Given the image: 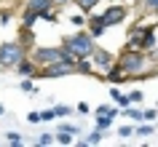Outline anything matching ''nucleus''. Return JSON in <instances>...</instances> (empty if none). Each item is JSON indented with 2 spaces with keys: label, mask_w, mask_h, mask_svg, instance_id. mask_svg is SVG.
Returning <instances> with one entry per match:
<instances>
[{
  "label": "nucleus",
  "mask_w": 158,
  "mask_h": 147,
  "mask_svg": "<svg viewBox=\"0 0 158 147\" xmlns=\"http://www.w3.org/2000/svg\"><path fill=\"white\" fill-rule=\"evenodd\" d=\"M38 19H40V16H38L35 11L24 8V14H22V24H24V27H35V24H38Z\"/></svg>",
  "instance_id": "nucleus-17"
},
{
  "label": "nucleus",
  "mask_w": 158,
  "mask_h": 147,
  "mask_svg": "<svg viewBox=\"0 0 158 147\" xmlns=\"http://www.w3.org/2000/svg\"><path fill=\"white\" fill-rule=\"evenodd\" d=\"M54 142H59V145H73V134H67V131H56V134H54Z\"/></svg>",
  "instance_id": "nucleus-21"
},
{
  "label": "nucleus",
  "mask_w": 158,
  "mask_h": 147,
  "mask_svg": "<svg viewBox=\"0 0 158 147\" xmlns=\"http://www.w3.org/2000/svg\"><path fill=\"white\" fill-rule=\"evenodd\" d=\"M6 139H8L11 145H22V134H19V131H8V134H6Z\"/></svg>",
  "instance_id": "nucleus-31"
},
{
  "label": "nucleus",
  "mask_w": 158,
  "mask_h": 147,
  "mask_svg": "<svg viewBox=\"0 0 158 147\" xmlns=\"http://www.w3.org/2000/svg\"><path fill=\"white\" fill-rule=\"evenodd\" d=\"M75 72H81V75H91V72H94L91 59H89V56H83V59H75Z\"/></svg>",
  "instance_id": "nucleus-14"
},
{
  "label": "nucleus",
  "mask_w": 158,
  "mask_h": 147,
  "mask_svg": "<svg viewBox=\"0 0 158 147\" xmlns=\"http://www.w3.org/2000/svg\"><path fill=\"white\" fill-rule=\"evenodd\" d=\"M123 115L126 118H131V120H142V110H137V107H123Z\"/></svg>",
  "instance_id": "nucleus-24"
},
{
  "label": "nucleus",
  "mask_w": 158,
  "mask_h": 147,
  "mask_svg": "<svg viewBox=\"0 0 158 147\" xmlns=\"http://www.w3.org/2000/svg\"><path fill=\"white\" fill-rule=\"evenodd\" d=\"M110 96H113V102H115V104L121 107V110L131 104V102H129V94H123V91L118 88V86H113V88H110Z\"/></svg>",
  "instance_id": "nucleus-12"
},
{
  "label": "nucleus",
  "mask_w": 158,
  "mask_h": 147,
  "mask_svg": "<svg viewBox=\"0 0 158 147\" xmlns=\"http://www.w3.org/2000/svg\"><path fill=\"white\" fill-rule=\"evenodd\" d=\"M27 8L35 11V14L40 16L46 11H54V0H27Z\"/></svg>",
  "instance_id": "nucleus-11"
},
{
  "label": "nucleus",
  "mask_w": 158,
  "mask_h": 147,
  "mask_svg": "<svg viewBox=\"0 0 158 147\" xmlns=\"http://www.w3.org/2000/svg\"><path fill=\"white\" fill-rule=\"evenodd\" d=\"M156 62H158V59H156ZM156 70H158V64H156Z\"/></svg>",
  "instance_id": "nucleus-42"
},
{
  "label": "nucleus",
  "mask_w": 158,
  "mask_h": 147,
  "mask_svg": "<svg viewBox=\"0 0 158 147\" xmlns=\"http://www.w3.org/2000/svg\"><path fill=\"white\" fill-rule=\"evenodd\" d=\"M131 16V8L126 6V3H110V8H105L99 14V19H102V24L107 27H118V24H123L126 19Z\"/></svg>",
  "instance_id": "nucleus-6"
},
{
  "label": "nucleus",
  "mask_w": 158,
  "mask_h": 147,
  "mask_svg": "<svg viewBox=\"0 0 158 147\" xmlns=\"http://www.w3.org/2000/svg\"><path fill=\"white\" fill-rule=\"evenodd\" d=\"M158 43V27L156 24H145V27H134L129 35V48H139V51H153Z\"/></svg>",
  "instance_id": "nucleus-3"
},
{
  "label": "nucleus",
  "mask_w": 158,
  "mask_h": 147,
  "mask_svg": "<svg viewBox=\"0 0 158 147\" xmlns=\"http://www.w3.org/2000/svg\"><path fill=\"white\" fill-rule=\"evenodd\" d=\"M89 59H91V64H94V72H97V75H105V72L110 70V67L115 64V56H113V54H110L107 48H94Z\"/></svg>",
  "instance_id": "nucleus-8"
},
{
  "label": "nucleus",
  "mask_w": 158,
  "mask_h": 147,
  "mask_svg": "<svg viewBox=\"0 0 158 147\" xmlns=\"http://www.w3.org/2000/svg\"><path fill=\"white\" fill-rule=\"evenodd\" d=\"M27 56L32 59L38 67H46V64H51V62H62V59H70V62H75L70 54H67L62 46H38V48H32Z\"/></svg>",
  "instance_id": "nucleus-5"
},
{
  "label": "nucleus",
  "mask_w": 158,
  "mask_h": 147,
  "mask_svg": "<svg viewBox=\"0 0 158 147\" xmlns=\"http://www.w3.org/2000/svg\"><path fill=\"white\" fill-rule=\"evenodd\" d=\"M73 112V107H67V104H54V115L56 118H64V115Z\"/></svg>",
  "instance_id": "nucleus-27"
},
{
  "label": "nucleus",
  "mask_w": 158,
  "mask_h": 147,
  "mask_svg": "<svg viewBox=\"0 0 158 147\" xmlns=\"http://www.w3.org/2000/svg\"><path fill=\"white\" fill-rule=\"evenodd\" d=\"M158 110H142V120H156Z\"/></svg>",
  "instance_id": "nucleus-34"
},
{
  "label": "nucleus",
  "mask_w": 158,
  "mask_h": 147,
  "mask_svg": "<svg viewBox=\"0 0 158 147\" xmlns=\"http://www.w3.org/2000/svg\"><path fill=\"white\" fill-rule=\"evenodd\" d=\"M110 3H126V0H110Z\"/></svg>",
  "instance_id": "nucleus-41"
},
{
  "label": "nucleus",
  "mask_w": 158,
  "mask_h": 147,
  "mask_svg": "<svg viewBox=\"0 0 158 147\" xmlns=\"http://www.w3.org/2000/svg\"><path fill=\"white\" fill-rule=\"evenodd\" d=\"M38 145H40V147L54 145V134H40V137H38Z\"/></svg>",
  "instance_id": "nucleus-30"
},
{
  "label": "nucleus",
  "mask_w": 158,
  "mask_h": 147,
  "mask_svg": "<svg viewBox=\"0 0 158 147\" xmlns=\"http://www.w3.org/2000/svg\"><path fill=\"white\" fill-rule=\"evenodd\" d=\"M75 112H78V115H89V112H91V107L86 104V102H81V104L75 107Z\"/></svg>",
  "instance_id": "nucleus-35"
},
{
  "label": "nucleus",
  "mask_w": 158,
  "mask_h": 147,
  "mask_svg": "<svg viewBox=\"0 0 158 147\" xmlns=\"http://www.w3.org/2000/svg\"><path fill=\"white\" fill-rule=\"evenodd\" d=\"M48 120H56V115H54V107H51V110H43V112H40V123H48Z\"/></svg>",
  "instance_id": "nucleus-32"
},
{
  "label": "nucleus",
  "mask_w": 158,
  "mask_h": 147,
  "mask_svg": "<svg viewBox=\"0 0 158 147\" xmlns=\"http://www.w3.org/2000/svg\"><path fill=\"white\" fill-rule=\"evenodd\" d=\"M123 78H126V75H123V70H121L118 64H113V67L107 70V72H105V80H110L113 86H118V83H123Z\"/></svg>",
  "instance_id": "nucleus-13"
},
{
  "label": "nucleus",
  "mask_w": 158,
  "mask_h": 147,
  "mask_svg": "<svg viewBox=\"0 0 158 147\" xmlns=\"http://www.w3.org/2000/svg\"><path fill=\"white\" fill-rule=\"evenodd\" d=\"M86 24H89V35H91L94 40H97V38H102V35L107 32V27L102 24L99 16H89V19H86Z\"/></svg>",
  "instance_id": "nucleus-10"
},
{
  "label": "nucleus",
  "mask_w": 158,
  "mask_h": 147,
  "mask_svg": "<svg viewBox=\"0 0 158 147\" xmlns=\"http://www.w3.org/2000/svg\"><path fill=\"white\" fill-rule=\"evenodd\" d=\"M73 72H75V62L62 59V62H51L46 67H38L35 78H64V75H73Z\"/></svg>",
  "instance_id": "nucleus-7"
},
{
  "label": "nucleus",
  "mask_w": 158,
  "mask_h": 147,
  "mask_svg": "<svg viewBox=\"0 0 158 147\" xmlns=\"http://www.w3.org/2000/svg\"><path fill=\"white\" fill-rule=\"evenodd\" d=\"M75 6H78V11H83V14H91L99 6V0H75Z\"/></svg>",
  "instance_id": "nucleus-16"
},
{
  "label": "nucleus",
  "mask_w": 158,
  "mask_h": 147,
  "mask_svg": "<svg viewBox=\"0 0 158 147\" xmlns=\"http://www.w3.org/2000/svg\"><path fill=\"white\" fill-rule=\"evenodd\" d=\"M153 131H156L153 123H148V126H145V123H142V126H134V134H137V137H150Z\"/></svg>",
  "instance_id": "nucleus-20"
},
{
  "label": "nucleus",
  "mask_w": 158,
  "mask_h": 147,
  "mask_svg": "<svg viewBox=\"0 0 158 147\" xmlns=\"http://www.w3.org/2000/svg\"><path fill=\"white\" fill-rule=\"evenodd\" d=\"M27 120H30V123H40V112H30V115H27Z\"/></svg>",
  "instance_id": "nucleus-37"
},
{
  "label": "nucleus",
  "mask_w": 158,
  "mask_h": 147,
  "mask_svg": "<svg viewBox=\"0 0 158 147\" xmlns=\"http://www.w3.org/2000/svg\"><path fill=\"white\" fill-rule=\"evenodd\" d=\"M32 38H35V35H32V27H24V24H22V38H19V43H24L27 48H30V46H32Z\"/></svg>",
  "instance_id": "nucleus-18"
},
{
  "label": "nucleus",
  "mask_w": 158,
  "mask_h": 147,
  "mask_svg": "<svg viewBox=\"0 0 158 147\" xmlns=\"http://www.w3.org/2000/svg\"><path fill=\"white\" fill-rule=\"evenodd\" d=\"M56 131H67V134H73V137H78L81 134V126H73V123H59Z\"/></svg>",
  "instance_id": "nucleus-22"
},
{
  "label": "nucleus",
  "mask_w": 158,
  "mask_h": 147,
  "mask_svg": "<svg viewBox=\"0 0 158 147\" xmlns=\"http://www.w3.org/2000/svg\"><path fill=\"white\" fill-rule=\"evenodd\" d=\"M94 115H113V118H115L118 110L113 104H99V107H94Z\"/></svg>",
  "instance_id": "nucleus-19"
},
{
  "label": "nucleus",
  "mask_w": 158,
  "mask_h": 147,
  "mask_svg": "<svg viewBox=\"0 0 158 147\" xmlns=\"http://www.w3.org/2000/svg\"><path fill=\"white\" fill-rule=\"evenodd\" d=\"M102 137H105V131H97V129H94L91 134L86 137V145H89V147H91V145H97V142H102Z\"/></svg>",
  "instance_id": "nucleus-25"
},
{
  "label": "nucleus",
  "mask_w": 158,
  "mask_h": 147,
  "mask_svg": "<svg viewBox=\"0 0 158 147\" xmlns=\"http://www.w3.org/2000/svg\"><path fill=\"white\" fill-rule=\"evenodd\" d=\"M11 22V11H3V14H0V24H8Z\"/></svg>",
  "instance_id": "nucleus-36"
},
{
  "label": "nucleus",
  "mask_w": 158,
  "mask_h": 147,
  "mask_svg": "<svg viewBox=\"0 0 158 147\" xmlns=\"http://www.w3.org/2000/svg\"><path fill=\"white\" fill-rule=\"evenodd\" d=\"M59 46H62V48H64L73 59H83V56H91V51L97 48V40H94L91 35H89L83 27H81V32H75V35H64Z\"/></svg>",
  "instance_id": "nucleus-2"
},
{
  "label": "nucleus",
  "mask_w": 158,
  "mask_h": 147,
  "mask_svg": "<svg viewBox=\"0 0 158 147\" xmlns=\"http://www.w3.org/2000/svg\"><path fill=\"white\" fill-rule=\"evenodd\" d=\"M142 3H145V0H134V6H137V8H142Z\"/></svg>",
  "instance_id": "nucleus-38"
},
{
  "label": "nucleus",
  "mask_w": 158,
  "mask_h": 147,
  "mask_svg": "<svg viewBox=\"0 0 158 147\" xmlns=\"http://www.w3.org/2000/svg\"><path fill=\"white\" fill-rule=\"evenodd\" d=\"M54 3H59V6H64V3H70V0H54Z\"/></svg>",
  "instance_id": "nucleus-39"
},
{
  "label": "nucleus",
  "mask_w": 158,
  "mask_h": 147,
  "mask_svg": "<svg viewBox=\"0 0 158 147\" xmlns=\"http://www.w3.org/2000/svg\"><path fill=\"white\" fill-rule=\"evenodd\" d=\"M113 120H115L113 115H97V131H105V134H107V129L113 126Z\"/></svg>",
  "instance_id": "nucleus-15"
},
{
  "label": "nucleus",
  "mask_w": 158,
  "mask_h": 147,
  "mask_svg": "<svg viewBox=\"0 0 158 147\" xmlns=\"http://www.w3.org/2000/svg\"><path fill=\"white\" fill-rule=\"evenodd\" d=\"M142 99H145V94H142V91H139V88H134V91H131V94H129V102H131V104H139Z\"/></svg>",
  "instance_id": "nucleus-28"
},
{
  "label": "nucleus",
  "mask_w": 158,
  "mask_h": 147,
  "mask_svg": "<svg viewBox=\"0 0 158 147\" xmlns=\"http://www.w3.org/2000/svg\"><path fill=\"white\" fill-rule=\"evenodd\" d=\"M35 78H24V80H22V83H19V88H22V91H27V94H38V88H35Z\"/></svg>",
  "instance_id": "nucleus-23"
},
{
  "label": "nucleus",
  "mask_w": 158,
  "mask_h": 147,
  "mask_svg": "<svg viewBox=\"0 0 158 147\" xmlns=\"http://www.w3.org/2000/svg\"><path fill=\"white\" fill-rule=\"evenodd\" d=\"M115 64L123 70V75L126 78H142V75L148 72V75H153V72H158L156 67L150 70V64H153V59H150V54L148 51H139V48H129L126 46L121 54L115 56Z\"/></svg>",
  "instance_id": "nucleus-1"
},
{
  "label": "nucleus",
  "mask_w": 158,
  "mask_h": 147,
  "mask_svg": "<svg viewBox=\"0 0 158 147\" xmlns=\"http://www.w3.org/2000/svg\"><path fill=\"white\" fill-rule=\"evenodd\" d=\"M14 70H16V75H22V78H35V72H38V64H35L30 56H24L16 67H14Z\"/></svg>",
  "instance_id": "nucleus-9"
},
{
  "label": "nucleus",
  "mask_w": 158,
  "mask_h": 147,
  "mask_svg": "<svg viewBox=\"0 0 158 147\" xmlns=\"http://www.w3.org/2000/svg\"><path fill=\"white\" fill-rule=\"evenodd\" d=\"M142 11H148V14H156V16H158V0H145V3H142Z\"/></svg>",
  "instance_id": "nucleus-26"
},
{
  "label": "nucleus",
  "mask_w": 158,
  "mask_h": 147,
  "mask_svg": "<svg viewBox=\"0 0 158 147\" xmlns=\"http://www.w3.org/2000/svg\"><path fill=\"white\" fill-rule=\"evenodd\" d=\"M3 112H6V107H3V104H0V115H3Z\"/></svg>",
  "instance_id": "nucleus-40"
},
{
  "label": "nucleus",
  "mask_w": 158,
  "mask_h": 147,
  "mask_svg": "<svg viewBox=\"0 0 158 147\" xmlns=\"http://www.w3.org/2000/svg\"><path fill=\"white\" fill-rule=\"evenodd\" d=\"M134 134V126H118V137L126 139V137H131Z\"/></svg>",
  "instance_id": "nucleus-33"
},
{
  "label": "nucleus",
  "mask_w": 158,
  "mask_h": 147,
  "mask_svg": "<svg viewBox=\"0 0 158 147\" xmlns=\"http://www.w3.org/2000/svg\"><path fill=\"white\" fill-rule=\"evenodd\" d=\"M30 51H27L24 43L19 40H6L0 43V70H14V67L27 56Z\"/></svg>",
  "instance_id": "nucleus-4"
},
{
  "label": "nucleus",
  "mask_w": 158,
  "mask_h": 147,
  "mask_svg": "<svg viewBox=\"0 0 158 147\" xmlns=\"http://www.w3.org/2000/svg\"><path fill=\"white\" fill-rule=\"evenodd\" d=\"M86 19H89V16H83V11H81V14H75V16H70V22H73L75 27H86Z\"/></svg>",
  "instance_id": "nucleus-29"
}]
</instances>
